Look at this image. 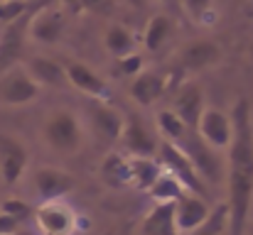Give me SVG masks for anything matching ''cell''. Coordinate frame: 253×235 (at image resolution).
<instances>
[{"instance_id": "cell-1", "label": "cell", "mask_w": 253, "mask_h": 235, "mask_svg": "<svg viewBox=\"0 0 253 235\" xmlns=\"http://www.w3.org/2000/svg\"><path fill=\"white\" fill-rule=\"evenodd\" d=\"M229 142V235H244L253 206V115L251 103L239 98L231 110Z\"/></svg>"}, {"instance_id": "cell-2", "label": "cell", "mask_w": 253, "mask_h": 235, "mask_svg": "<svg viewBox=\"0 0 253 235\" xmlns=\"http://www.w3.org/2000/svg\"><path fill=\"white\" fill-rule=\"evenodd\" d=\"M168 142H172L177 150H182L187 155V159L194 164V169L199 171V176L204 181H211V184H219L221 181V164H219V159L211 152V147L197 135L194 128H187L184 125Z\"/></svg>"}, {"instance_id": "cell-3", "label": "cell", "mask_w": 253, "mask_h": 235, "mask_svg": "<svg viewBox=\"0 0 253 235\" xmlns=\"http://www.w3.org/2000/svg\"><path fill=\"white\" fill-rule=\"evenodd\" d=\"M155 155L160 159V169H165V174H169L187 194H194V196H202L204 199L207 181L199 176V171L194 169V164L187 159V155L182 150H177L168 140H160Z\"/></svg>"}, {"instance_id": "cell-4", "label": "cell", "mask_w": 253, "mask_h": 235, "mask_svg": "<svg viewBox=\"0 0 253 235\" xmlns=\"http://www.w3.org/2000/svg\"><path fill=\"white\" fill-rule=\"evenodd\" d=\"M44 140L57 152H77L82 145V125L72 110H57L44 125Z\"/></svg>"}, {"instance_id": "cell-5", "label": "cell", "mask_w": 253, "mask_h": 235, "mask_svg": "<svg viewBox=\"0 0 253 235\" xmlns=\"http://www.w3.org/2000/svg\"><path fill=\"white\" fill-rule=\"evenodd\" d=\"M40 86L27 76L22 67L7 69L0 76V103L5 105H27L37 98Z\"/></svg>"}, {"instance_id": "cell-6", "label": "cell", "mask_w": 253, "mask_h": 235, "mask_svg": "<svg viewBox=\"0 0 253 235\" xmlns=\"http://www.w3.org/2000/svg\"><path fill=\"white\" fill-rule=\"evenodd\" d=\"M194 130L211 150H226L229 142H231V118L224 110L204 108Z\"/></svg>"}, {"instance_id": "cell-7", "label": "cell", "mask_w": 253, "mask_h": 235, "mask_svg": "<svg viewBox=\"0 0 253 235\" xmlns=\"http://www.w3.org/2000/svg\"><path fill=\"white\" fill-rule=\"evenodd\" d=\"M118 142L130 152V157L153 159V155L158 152V142L160 140L153 137V133L143 125V120L138 115H128V118H123V130H121Z\"/></svg>"}, {"instance_id": "cell-8", "label": "cell", "mask_w": 253, "mask_h": 235, "mask_svg": "<svg viewBox=\"0 0 253 235\" xmlns=\"http://www.w3.org/2000/svg\"><path fill=\"white\" fill-rule=\"evenodd\" d=\"M32 216H35L37 228H40L42 235H72L74 233V226H77L74 211L67 208V206L59 203V201L42 203Z\"/></svg>"}, {"instance_id": "cell-9", "label": "cell", "mask_w": 253, "mask_h": 235, "mask_svg": "<svg viewBox=\"0 0 253 235\" xmlns=\"http://www.w3.org/2000/svg\"><path fill=\"white\" fill-rule=\"evenodd\" d=\"M27 167V150L12 135H0V176L2 184L15 186Z\"/></svg>"}, {"instance_id": "cell-10", "label": "cell", "mask_w": 253, "mask_h": 235, "mask_svg": "<svg viewBox=\"0 0 253 235\" xmlns=\"http://www.w3.org/2000/svg\"><path fill=\"white\" fill-rule=\"evenodd\" d=\"M77 181L69 171L64 169H54V167H42L35 171V189L42 196L44 203L49 201H59L62 196H67L69 191H74Z\"/></svg>"}, {"instance_id": "cell-11", "label": "cell", "mask_w": 253, "mask_h": 235, "mask_svg": "<svg viewBox=\"0 0 253 235\" xmlns=\"http://www.w3.org/2000/svg\"><path fill=\"white\" fill-rule=\"evenodd\" d=\"M221 62V49L214 42H194L187 44L179 54H177V67L184 74H194V71H204L209 67H216Z\"/></svg>"}, {"instance_id": "cell-12", "label": "cell", "mask_w": 253, "mask_h": 235, "mask_svg": "<svg viewBox=\"0 0 253 235\" xmlns=\"http://www.w3.org/2000/svg\"><path fill=\"white\" fill-rule=\"evenodd\" d=\"M209 213H211V208L207 206V201L202 196H194V194L184 191L174 201V223H177L179 233H189V231L199 228L209 218Z\"/></svg>"}, {"instance_id": "cell-13", "label": "cell", "mask_w": 253, "mask_h": 235, "mask_svg": "<svg viewBox=\"0 0 253 235\" xmlns=\"http://www.w3.org/2000/svg\"><path fill=\"white\" fill-rule=\"evenodd\" d=\"M64 32V15L59 10H52V7H44L40 12H35L27 22V34L42 44H54L59 42Z\"/></svg>"}, {"instance_id": "cell-14", "label": "cell", "mask_w": 253, "mask_h": 235, "mask_svg": "<svg viewBox=\"0 0 253 235\" xmlns=\"http://www.w3.org/2000/svg\"><path fill=\"white\" fill-rule=\"evenodd\" d=\"M91 125H93V135L101 145L111 147L113 142H118L121 130H123V115L111 108V105H93L91 110Z\"/></svg>"}, {"instance_id": "cell-15", "label": "cell", "mask_w": 253, "mask_h": 235, "mask_svg": "<svg viewBox=\"0 0 253 235\" xmlns=\"http://www.w3.org/2000/svg\"><path fill=\"white\" fill-rule=\"evenodd\" d=\"M204 93H202V88L197 86V83H187L179 93H177V98H174V105H172V113L187 125V128H194L197 125V120H199V115L204 113Z\"/></svg>"}, {"instance_id": "cell-16", "label": "cell", "mask_w": 253, "mask_h": 235, "mask_svg": "<svg viewBox=\"0 0 253 235\" xmlns=\"http://www.w3.org/2000/svg\"><path fill=\"white\" fill-rule=\"evenodd\" d=\"M168 91V83L160 74H153V71H140L138 76H133L130 81V96L138 105L143 108H150L155 105Z\"/></svg>"}, {"instance_id": "cell-17", "label": "cell", "mask_w": 253, "mask_h": 235, "mask_svg": "<svg viewBox=\"0 0 253 235\" xmlns=\"http://www.w3.org/2000/svg\"><path fill=\"white\" fill-rule=\"evenodd\" d=\"M22 69L27 71V76L32 78L37 86H54V88H62V86L69 83V81H67L64 67H62L59 62L47 59V57H32Z\"/></svg>"}, {"instance_id": "cell-18", "label": "cell", "mask_w": 253, "mask_h": 235, "mask_svg": "<svg viewBox=\"0 0 253 235\" xmlns=\"http://www.w3.org/2000/svg\"><path fill=\"white\" fill-rule=\"evenodd\" d=\"M64 71H67V81L74 88H79L82 93L91 96V98H103L106 96L108 86H106V81L98 76L93 69H88V67L79 64V62H72V64L64 67Z\"/></svg>"}, {"instance_id": "cell-19", "label": "cell", "mask_w": 253, "mask_h": 235, "mask_svg": "<svg viewBox=\"0 0 253 235\" xmlns=\"http://www.w3.org/2000/svg\"><path fill=\"white\" fill-rule=\"evenodd\" d=\"M140 235H179L174 223V203H155L140 223Z\"/></svg>"}, {"instance_id": "cell-20", "label": "cell", "mask_w": 253, "mask_h": 235, "mask_svg": "<svg viewBox=\"0 0 253 235\" xmlns=\"http://www.w3.org/2000/svg\"><path fill=\"white\" fill-rule=\"evenodd\" d=\"M101 176L108 186H116V189H126V186H133V176H130V159L123 155H111L103 159L101 164Z\"/></svg>"}, {"instance_id": "cell-21", "label": "cell", "mask_w": 253, "mask_h": 235, "mask_svg": "<svg viewBox=\"0 0 253 235\" xmlns=\"http://www.w3.org/2000/svg\"><path fill=\"white\" fill-rule=\"evenodd\" d=\"M103 44L106 49L116 57V59H123L128 54H133V47H135V37L130 30H126L123 25H111L103 34Z\"/></svg>"}, {"instance_id": "cell-22", "label": "cell", "mask_w": 253, "mask_h": 235, "mask_svg": "<svg viewBox=\"0 0 253 235\" xmlns=\"http://www.w3.org/2000/svg\"><path fill=\"white\" fill-rule=\"evenodd\" d=\"M130 159V176H133V186L150 191V186L158 181V176L163 174L160 164L145 157H128Z\"/></svg>"}, {"instance_id": "cell-23", "label": "cell", "mask_w": 253, "mask_h": 235, "mask_svg": "<svg viewBox=\"0 0 253 235\" xmlns=\"http://www.w3.org/2000/svg\"><path fill=\"white\" fill-rule=\"evenodd\" d=\"M169 34H172V20L168 15H155L148 22V30H145V47L150 52L163 49V44L169 39Z\"/></svg>"}, {"instance_id": "cell-24", "label": "cell", "mask_w": 253, "mask_h": 235, "mask_svg": "<svg viewBox=\"0 0 253 235\" xmlns=\"http://www.w3.org/2000/svg\"><path fill=\"white\" fill-rule=\"evenodd\" d=\"M226 228H229V208H226V203H219L216 208H211L209 218L199 228L189 231L187 235H224Z\"/></svg>"}, {"instance_id": "cell-25", "label": "cell", "mask_w": 253, "mask_h": 235, "mask_svg": "<svg viewBox=\"0 0 253 235\" xmlns=\"http://www.w3.org/2000/svg\"><path fill=\"white\" fill-rule=\"evenodd\" d=\"M182 194H184V189H182L169 174H165V171H163V174L158 176V181L150 186V196H153L158 203H174Z\"/></svg>"}, {"instance_id": "cell-26", "label": "cell", "mask_w": 253, "mask_h": 235, "mask_svg": "<svg viewBox=\"0 0 253 235\" xmlns=\"http://www.w3.org/2000/svg\"><path fill=\"white\" fill-rule=\"evenodd\" d=\"M0 213H5V216H10L12 221H17V223H22V221H27V218H32V206L30 203H25V201H20V199H7L5 203H2V211Z\"/></svg>"}, {"instance_id": "cell-27", "label": "cell", "mask_w": 253, "mask_h": 235, "mask_svg": "<svg viewBox=\"0 0 253 235\" xmlns=\"http://www.w3.org/2000/svg\"><path fill=\"white\" fill-rule=\"evenodd\" d=\"M27 12V2H10V0H0V22L12 25L15 20H20Z\"/></svg>"}, {"instance_id": "cell-28", "label": "cell", "mask_w": 253, "mask_h": 235, "mask_svg": "<svg viewBox=\"0 0 253 235\" xmlns=\"http://www.w3.org/2000/svg\"><path fill=\"white\" fill-rule=\"evenodd\" d=\"M182 5L197 22H207V15L214 10V0H182Z\"/></svg>"}, {"instance_id": "cell-29", "label": "cell", "mask_w": 253, "mask_h": 235, "mask_svg": "<svg viewBox=\"0 0 253 235\" xmlns=\"http://www.w3.org/2000/svg\"><path fill=\"white\" fill-rule=\"evenodd\" d=\"M118 69L130 78L138 76V74L143 71V59H140V54H128V57L118 59Z\"/></svg>"}, {"instance_id": "cell-30", "label": "cell", "mask_w": 253, "mask_h": 235, "mask_svg": "<svg viewBox=\"0 0 253 235\" xmlns=\"http://www.w3.org/2000/svg\"><path fill=\"white\" fill-rule=\"evenodd\" d=\"M17 231H20V223L12 221L10 216L0 213V235H15Z\"/></svg>"}, {"instance_id": "cell-31", "label": "cell", "mask_w": 253, "mask_h": 235, "mask_svg": "<svg viewBox=\"0 0 253 235\" xmlns=\"http://www.w3.org/2000/svg\"><path fill=\"white\" fill-rule=\"evenodd\" d=\"M244 235H253V226H246V231H244Z\"/></svg>"}, {"instance_id": "cell-32", "label": "cell", "mask_w": 253, "mask_h": 235, "mask_svg": "<svg viewBox=\"0 0 253 235\" xmlns=\"http://www.w3.org/2000/svg\"><path fill=\"white\" fill-rule=\"evenodd\" d=\"M249 54H251V59H253V44H251V47H249Z\"/></svg>"}, {"instance_id": "cell-33", "label": "cell", "mask_w": 253, "mask_h": 235, "mask_svg": "<svg viewBox=\"0 0 253 235\" xmlns=\"http://www.w3.org/2000/svg\"><path fill=\"white\" fill-rule=\"evenodd\" d=\"M133 2H135V5H143V0H133Z\"/></svg>"}, {"instance_id": "cell-34", "label": "cell", "mask_w": 253, "mask_h": 235, "mask_svg": "<svg viewBox=\"0 0 253 235\" xmlns=\"http://www.w3.org/2000/svg\"><path fill=\"white\" fill-rule=\"evenodd\" d=\"M10 2H22V0H10Z\"/></svg>"}]
</instances>
